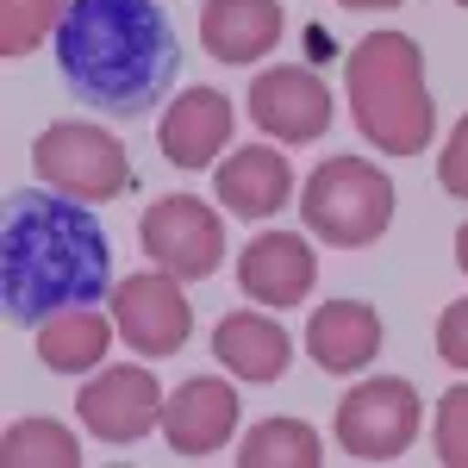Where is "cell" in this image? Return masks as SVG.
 Wrapping results in <instances>:
<instances>
[{
  "label": "cell",
  "mask_w": 468,
  "mask_h": 468,
  "mask_svg": "<svg viewBox=\"0 0 468 468\" xmlns=\"http://www.w3.org/2000/svg\"><path fill=\"white\" fill-rule=\"evenodd\" d=\"M112 288V244L88 200L26 187L0 225V306L13 324H44L94 306Z\"/></svg>",
  "instance_id": "obj_1"
},
{
  "label": "cell",
  "mask_w": 468,
  "mask_h": 468,
  "mask_svg": "<svg viewBox=\"0 0 468 468\" xmlns=\"http://www.w3.org/2000/svg\"><path fill=\"white\" fill-rule=\"evenodd\" d=\"M57 69L88 107L144 119L181 75V44L156 0H69L57 26Z\"/></svg>",
  "instance_id": "obj_2"
},
{
  "label": "cell",
  "mask_w": 468,
  "mask_h": 468,
  "mask_svg": "<svg viewBox=\"0 0 468 468\" xmlns=\"http://www.w3.org/2000/svg\"><path fill=\"white\" fill-rule=\"evenodd\" d=\"M350 112L362 138L394 156H419L437 132V107L425 94V50L406 32H368L350 50Z\"/></svg>",
  "instance_id": "obj_3"
},
{
  "label": "cell",
  "mask_w": 468,
  "mask_h": 468,
  "mask_svg": "<svg viewBox=\"0 0 468 468\" xmlns=\"http://www.w3.org/2000/svg\"><path fill=\"white\" fill-rule=\"evenodd\" d=\"M300 213H306V225L319 231L324 244L362 250L394 218V181L381 176L375 163H362V156H324L313 169V181H306Z\"/></svg>",
  "instance_id": "obj_4"
},
{
  "label": "cell",
  "mask_w": 468,
  "mask_h": 468,
  "mask_svg": "<svg viewBox=\"0 0 468 468\" xmlns=\"http://www.w3.org/2000/svg\"><path fill=\"white\" fill-rule=\"evenodd\" d=\"M32 169L44 187L69 194V200H119V187L132 181L125 144L101 125H50L32 144Z\"/></svg>",
  "instance_id": "obj_5"
},
{
  "label": "cell",
  "mask_w": 468,
  "mask_h": 468,
  "mask_svg": "<svg viewBox=\"0 0 468 468\" xmlns=\"http://www.w3.org/2000/svg\"><path fill=\"white\" fill-rule=\"evenodd\" d=\"M337 443L356 456V463H394L399 450L419 437V394L412 381L381 375V381H362L337 399Z\"/></svg>",
  "instance_id": "obj_6"
},
{
  "label": "cell",
  "mask_w": 468,
  "mask_h": 468,
  "mask_svg": "<svg viewBox=\"0 0 468 468\" xmlns=\"http://www.w3.org/2000/svg\"><path fill=\"white\" fill-rule=\"evenodd\" d=\"M138 238H144V256L156 269H169L181 282H207L218 269V256H225V225L207 200H194V194H169V200H156L138 225Z\"/></svg>",
  "instance_id": "obj_7"
},
{
  "label": "cell",
  "mask_w": 468,
  "mask_h": 468,
  "mask_svg": "<svg viewBox=\"0 0 468 468\" xmlns=\"http://www.w3.org/2000/svg\"><path fill=\"white\" fill-rule=\"evenodd\" d=\"M112 324L132 350L144 356H176L194 331V306L181 293V275L156 269V275H125L112 293Z\"/></svg>",
  "instance_id": "obj_8"
},
{
  "label": "cell",
  "mask_w": 468,
  "mask_h": 468,
  "mask_svg": "<svg viewBox=\"0 0 468 468\" xmlns=\"http://www.w3.org/2000/svg\"><path fill=\"white\" fill-rule=\"evenodd\" d=\"M163 388H156V375L150 368H101L81 399H75V412H81V425L101 437V443H138L144 431L163 425Z\"/></svg>",
  "instance_id": "obj_9"
},
{
  "label": "cell",
  "mask_w": 468,
  "mask_h": 468,
  "mask_svg": "<svg viewBox=\"0 0 468 468\" xmlns=\"http://www.w3.org/2000/svg\"><path fill=\"white\" fill-rule=\"evenodd\" d=\"M250 119L282 144H313L331 125V94H324V81L313 69L275 63V69H262L250 81Z\"/></svg>",
  "instance_id": "obj_10"
},
{
  "label": "cell",
  "mask_w": 468,
  "mask_h": 468,
  "mask_svg": "<svg viewBox=\"0 0 468 468\" xmlns=\"http://www.w3.org/2000/svg\"><path fill=\"white\" fill-rule=\"evenodd\" d=\"M231 431H238V394L218 375L181 381L163 406V437H169L176 456H213V450H225Z\"/></svg>",
  "instance_id": "obj_11"
},
{
  "label": "cell",
  "mask_w": 468,
  "mask_h": 468,
  "mask_svg": "<svg viewBox=\"0 0 468 468\" xmlns=\"http://www.w3.org/2000/svg\"><path fill=\"white\" fill-rule=\"evenodd\" d=\"M225 138H231V101L218 88H187L156 125V144L176 169H213Z\"/></svg>",
  "instance_id": "obj_12"
},
{
  "label": "cell",
  "mask_w": 468,
  "mask_h": 468,
  "mask_svg": "<svg viewBox=\"0 0 468 468\" xmlns=\"http://www.w3.org/2000/svg\"><path fill=\"white\" fill-rule=\"evenodd\" d=\"M306 356L319 362L324 375H356L381 356V319L362 300H324L313 324H306Z\"/></svg>",
  "instance_id": "obj_13"
},
{
  "label": "cell",
  "mask_w": 468,
  "mask_h": 468,
  "mask_svg": "<svg viewBox=\"0 0 468 468\" xmlns=\"http://www.w3.org/2000/svg\"><path fill=\"white\" fill-rule=\"evenodd\" d=\"M200 44L218 63H256L282 44V0H207Z\"/></svg>",
  "instance_id": "obj_14"
},
{
  "label": "cell",
  "mask_w": 468,
  "mask_h": 468,
  "mask_svg": "<svg viewBox=\"0 0 468 468\" xmlns=\"http://www.w3.org/2000/svg\"><path fill=\"white\" fill-rule=\"evenodd\" d=\"M238 282L250 300H269V306H300L313 293V250L293 238V231H262L244 244L238 256Z\"/></svg>",
  "instance_id": "obj_15"
},
{
  "label": "cell",
  "mask_w": 468,
  "mask_h": 468,
  "mask_svg": "<svg viewBox=\"0 0 468 468\" xmlns=\"http://www.w3.org/2000/svg\"><path fill=\"white\" fill-rule=\"evenodd\" d=\"M288 194H293V169H288V156H282V150L250 144V150H238V156H225V163H218V200H225L238 218L282 213V207H288Z\"/></svg>",
  "instance_id": "obj_16"
},
{
  "label": "cell",
  "mask_w": 468,
  "mask_h": 468,
  "mask_svg": "<svg viewBox=\"0 0 468 468\" xmlns=\"http://www.w3.org/2000/svg\"><path fill=\"white\" fill-rule=\"evenodd\" d=\"M213 350L238 381H282V375H288V356H293L288 331L275 319H262V313H231V319H218Z\"/></svg>",
  "instance_id": "obj_17"
},
{
  "label": "cell",
  "mask_w": 468,
  "mask_h": 468,
  "mask_svg": "<svg viewBox=\"0 0 468 468\" xmlns=\"http://www.w3.org/2000/svg\"><path fill=\"white\" fill-rule=\"evenodd\" d=\"M107 344H112V324L94 306H69V313L37 324V362L50 375H88V368H101Z\"/></svg>",
  "instance_id": "obj_18"
},
{
  "label": "cell",
  "mask_w": 468,
  "mask_h": 468,
  "mask_svg": "<svg viewBox=\"0 0 468 468\" xmlns=\"http://www.w3.org/2000/svg\"><path fill=\"white\" fill-rule=\"evenodd\" d=\"M324 443L313 425H300V419H269V425H256L244 437V450H238V468H319Z\"/></svg>",
  "instance_id": "obj_19"
},
{
  "label": "cell",
  "mask_w": 468,
  "mask_h": 468,
  "mask_svg": "<svg viewBox=\"0 0 468 468\" xmlns=\"http://www.w3.org/2000/svg\"><path fill=\"white\" fill-rule=\"evenodd\" d=\"M0 463L6 468H75L81 463V443L57 419H19L13 431L0 437Z\"/></svg>",
  "instance_id": "obj_20"
},
{
  "label": "cell",
  "mask_w": 468,
  "mask_h": 468,
  "mask_svg": "<svg viewBox=\"0 0 468 468\" xmlns=\"http://www.w3.org/2000/svg\"><path fill=\"white\" fill-rule=\"evenodd\" d=\"M69 0H0V57H26L63 26Z\"/></svg>",
  "instance_id": "obj_21"
},
{
  "label": "cell",
  "mask_w": 468,
  "mask_h": 468,
  "mask_svg": "<svg viewBox=\"0 0 468 468\" xmlns=\"http://www.w3.org/2000/svg\"><path fill=\"white\" fill-rule=\"evenodd\" d=\"M437 456L450 468H468V388H450V394L437 399Z\"/></svg>",
  "instance_id": "obj_22"
},
{
  "label": "cell",
  "mask_w": 468,
  "mask_h": 468,
  "mask_svg": "<svg viewBox=\"0 0 468 468\" xmlns=\"http://www.w3.org/2000/svg\"><path fill=\"white\" fill-rule=\"evenodd\" d=\"M437 356L450 362V368H468V300L443 306V319H437Z\"/></svg>",
  "instance_id": "obj_23"
},
{
  "label": "cell",
  "mask_w": 468,
  "mask_h": 468,
  "mask_svg": "<svg viewBox=\"0 0 468 468\" xmlns=\"http://www.w3.org/2000/svg\"><path fill=\"white\" fill-rule=\"evenodd\" d=\"M437 181H443L456 200H468V119L450 132V144H443V156H437Z\"/></svg>",
  "instance_id": "obj_24"
},
{
  "label": "cell",
  "mask_w": 468,
  "mask_h": 468,
  "mask_svg": "<svg viewBox=\"0 0 468 468\" xmlns=\"http://www.w3.org/2000/svg\"><path fill=\"white\" fill-rule=\"evenodd\" d=\"M456 262H463V275H468V225L456 231Z\"/></svg>",
  "instance_id": "obj_25"
},
{
  "label": "cell",
  "mask_w": 468,
  "mask_h": 468,
  "mask_svg": "<svg viewBox=\"0 0 468 468\" xmlns=\"http://www.w3.org/2000/svg\"><path fill=\"white\" fill-rule=\"evenodd\" d=\"M337 6H399V0H337Z\"/></svg>",
  "instance_id": "obj_26"
},
{
  "label": "cell",
  "mask_w": 468,
  "mask_h": 468,
  "mask_svg": "<svg viewBox=\"0 0 468 468\" xmlns=\"http://www.w3.org/2000/svg\"><path fill=\"white\" fill-rule=\"evenodd\" d=\"M456 6H468V0H456Z\"/></svg>",
  "instance_id": "obj_27"
}]
</instances>
